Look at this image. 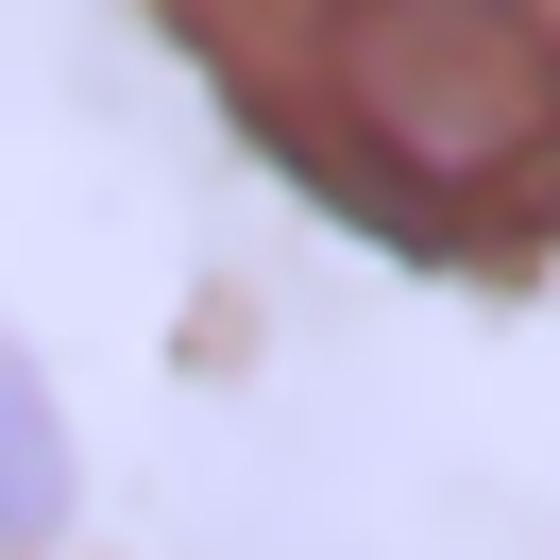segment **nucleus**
<instances>
[{
	"mask_svg": "<svg viewBox=\"0 0 560 560\" xmlns=\"http://www.w3.org/2000/svg\"><path fill=\"white\" fill-rule=\"evenodd\" d=\"M272 187L408 272L560 255V0H153Z\"/></svg>",
	"mask_w": 560,
	"mask_h": 560,
	"instance_id": "obj_1",
	"label": "nucleus"
},
{
	"mask_svg": "<svg viewBox=\"0 0 560 560\" xmlns=\"http://www.w3.org/2000/svg\"><path fill=\"white\" fill-rule=\"evenodd\" d=\"M51 526H69V424H51L35 357L0 340V560H35Z\"/></svg>",
	"mask_w": 560,
	"mask_h": 560,
	"instance_id": "obj_2",
	"label": "nucleus"
}]
</instances>
